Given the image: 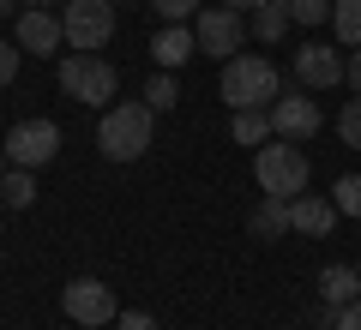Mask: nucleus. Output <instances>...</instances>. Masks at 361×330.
I'll list each match as a JSON object with an SVG mask.
<instances>
[{
    "label": "nucleus",
    "instance_id": "obj_6",
    "mask_svg": "<svg viewBox=\"0 0 361 330\" xmlns=\"http://www.w3.org/2000/svg\"><path fill=\"white\" fill-rule=\"evenodd\" d=\"M61 312L73 318V324H85V330H109L121 318V306H115V288H109L103 277H73L61 288Z\"/></svg>",
    "mask_w": 361,
    "mask_h": 330
},
{
    "label": "nucleus",
    "instance_id": "obj_21",
    "mask_svg": "<svg viewBox=\"0 0 361 330\" xmlns=\"http://www.w3.org/2000/svg\"><path fill=\"white\" fill-rule=\"evenodd\" d=\"M331 204H337V216H355L361 222V174H343L331 186Z\"/></svg>",
    "mask_w": 361,
    "mask_h": 330
},
{
    "label": "nucleus",
    "instance_id": "obj_11",
    "mask_svg": "<svg viewBox=\"0 0 361 330\" xmlns=\"http://www.w3.org/2000/svg\"><path fill=\"white\" fill-rule=\"evenodd\" d=\"M319 102H313V96H277V102H271V127H277V139H313V132H319Z\"/></svg>",
    "mask_w": 361,
    "mask_h": 330
},
{
    "label": "nucleus",
    "instance_id": "obj_7",
    "mask_svg": "<svg viewBox=\"0 0 361 330\" xmlns=\"http://www.w3.org/2000/svg\"><path fill=\"white\" fill-rule=\"evenodd\" d=\"M0 151H6V163H13V168H30V174H37L42 163L61 156V127H54V120H18V127L6 132Z\"/></svg>",
    "mask_w": 361,
    "mask_h": 330
},
{
    "label": "nucleus",
    "instance_id": "obj_28",
    "mask_svg": "<svg viewBox=\"0 0 361 330\" xmlns=\"http://www.w3.org/2000/svg\"><path fill=\"white\" fill-rule=\"evenodd\" d=\"M343 78H349V90H355V96H361V49H355V54H349V61H343Z\"/></svg>",
    "mask_w": 361,
    "mask_h": 330
},
{
    "label": "nucleus",
    "instance_id": "obj_4",
    "mask_svg": "<svg viewBox=\"0 0 361 330\" xmlns=\"http://www.w3.org/2000/svg\"><path fill=\"white\" fill-rule=\"evenodd\" d=\"M61 25H66V49L73 54H97L115 37V0H66Z\"/></svg>",
    "mask_w": 361,
    "mask_h": 330
},
{
    "label": "nucleus",
    "instance_id": "obj_20",
    "mask_svg": "<svg viewBox=\"0 0 361 330\" xmlns=\"http://www.w3.org/2000/svg\"><path fill=\"white\" fill-rule=\"evenodd\" d=\"M145 102H151L157 115H169V108L180 102V90H175V72H151V78H145Z\"/></svg>",
    "mask_w": 361,
    "mask_h": 330
},
{
    "label": "nucleus",
    "instance_id": "obj_16",
    "mask_svg": "<svg viewBox=\"0 0 361 330\" xmlns=\"http://www.w3.org/2000/svg\"><path fill=\"white\" fill-rule=\"evenodd\" d=\"M289 25H295V18H289V0H265V6L253 13V37L259 42H283Z\"/></svg>",
    "mask_w": 361,
    "mask_h": 330
},
{
    "label": "nucleus",
    "instance_id": "obj_23",
    "mask_svg": "<svg viewBox=\"0 0 361 330\" xmlns=\"http://www.w3.org/2000/svg\"><path fill=\"white\" fill-rule=\"evenodd\" d=\"M289 18L295 25H325L331 18V0H289Z\"/></svg>",
    "mask_w": 361,
    "mask_h": 330
},
{
    "label": "nucleus",
    "instance_id": "obj_29",
    "mask_svg": "<svg viewBox=\"0 0 361 330\" xmlns=\"http://www.w3.org/2000/svg\"><path fill=\"white\" fill-rule=\"evenodd\" d=\"M223 6H229V13H259L265 0H223Z\"/></svg>",
    "mask_w": 361,
    "mask_h": 330
},
{
    "label": "nucleus",
    "instance_id": "obj_24",
    "mask_svg": "<svg viewBox=\"0 0 361 330\" xmlns=\"http://www.w3.org/2000/svg\"><path fill=\"white\" fill-rule=\"evenodd\" d=\"M157 18L163 25H187V18H199V0H151Z\"/></svg>",
    "mask_w": 361,
    "mask_h": 330
},
{
    "label": "nucleus",
    "instance_id": "obj_1",
    "mask_svg": "<svg viewBox=\"0 0 361 330\" xmlns=\"http://www.w3.org/2000/svg\"><path fill=\"white\" fill-rule=\"evenodd\" d=\"M151 102H109L103 108V127H97V151L109 156V163H139L145 151H151Z\"/></svg>",
    "mask_w": 361,
    "mask_h": 330
},
{
    "label": "nucleus",
    "instance_id": "obj_8",
    "mask_svg": "<svg viewBox=\"0 0 361 330\" xmlns=\"http://www.w3.org/2000/svg\"><path fill=\"white\" fill-rule=\"evenodd\" d=\"M193 37H199V49L205 54H217V61H235L241 54V13H229V6H199V18H193Z\"/></svg>",
    "mask_w": 361,
    "mask_h": 330
},
{
    "label": "nucleus",
    "instance_id": "obj_2",
    "mask_svg": "<svg viewBox=\"0 0 361 330\" xmlns=\"http://www.w3.org/2000/svg\"><path fill=\"white\" fill-rule=\"evenodd\" d=\"M253 174H259V192H271V198H301L313 168H307V156H301L295 139H265L253 151Z\"/></svg>",
    "mask_w": 361,
    "mask_h": 330
},
{
    "label": "nucleus",
    "instance_id": "obj_18",
    "mask_svg": "<svg viewBox=\"0 0 361 330\" xmlns=\"http://www.w3.org/2000/svg\"><path fill=\"white\" fill-rule=\"evenodd\" d=\"M0 204H13V210H30V204H37L30 168H6V174H0Z\"/></svg>",
    "mask_w": 361,
    "mask_h": 330
},
{
    "label": "nucleus",
    "instance_id": "obj_15",
    "mask_svg": "<svg viewBox=\"0 0 361 330\" xmlns=\"http://www.w3.org/2000/svg\"><path fill=\"white\" fill-rule=\"evenodd\" d=\"M247 229L259 234V241H277V234H289V198H259L253 204V216H247Z\"/></svg>",
    "mask_w": 361,
    "mask_h": 330
},
{
    "label": "nucleus",
    "instance_id": "obj_12",
    "mask_svg": "<svg viewBox=\"0 0 361 330\" xmlns=\"http://www.w3.org/2000/svg\"><path fill=\"white\" fill-rule=\"evenodd\" d=\"M289 229L307 234V241H325L337 229V204L319 198V192H301V198H289Z\"/></svg>",
    "mask_w": 361,
    "mask_h": 330
},
{
    "label": "nucleus",
    "instance_id": "obj_10",
    "mask_svg": "<svg viewBox=\"0 0 361 330\" xmlns=\"http://www.w3.org/2000/svg\"><path fill=\"white\" fill-rule=\"evenodd\" d=\"M295 78H301L307 90H331V84H343V54L325 49V42H301V49H295Z\"/></svg>",
    "mask_w": 361,
    "mask_h": 330
},
{
    "label": "nucleus",
    "instance_id": "obj_33",
    "mask_svg": "<svg viewBox=\"0 0 361 330\" xmlns=\"http://www.w3.org/2000/svg\"><path fill=\"white\" fill-rule=\"evenodd\" d=\"M355 270H361V265H355Z\"/></svg>",
    "mask_w": 361,
    "mask_h": 330
},
{
    "label": "nucleus",
    "instance_id": "obj_3",
    "mask_svg": "<svg viewBox=\"0 0 361 330\" xmlns=\"http://www.w3.org/2000/svg\"><path fill=\"white\" fill-rule=\"evenodd\" d=\"M277 96H283V78H277L271 61L235 54V61L223 66V102H229V108H271Z\"/></svg>",
    "mask_w": 361,
    "mask_h": 330
},
{
    "label": "nucleus",
    "instance_id": "obj_25",
    "mask_svg": "<svg viewBox=\"0 0 361 330\" xmlns=\"http://www.w3.org/2000/svg\"><path fill=\"white\" fill-rule=\"evenodd\" d=\"M18 66H25V49H13V42H0V84H13Z\"/></svg>",
    "mask_w": 361,
    "mask_h": 330
},
{
    "label": "nucleus",
    "instance_id": "obj_31",
    "mask_svg": "<svg viewBox=\"0 0 361 330\" xmlns=\"http://www.w3.org/2000/svg\"><path fill=\"white\" fill-rule=\"evenodd\" d=\"M25 6H54V0H25Z\"/></svg>",
    "mask_w": 361,
    "mask_h": 330
},
{
    "label": "nucleus",
    "instance_id": "obj_17",
    "mask_svg": "<svg viewBox=\"0 0 361 330\" xmlns=\"http://www.w3.org/2000/svg\"><path fill=\"white\" fill-rule=\"evenodd\" d=\"M229 132H235V144H265L277 127H271V108H235V127Z\"/></svg>",
    "mask_w": 361,
    "mask_h": 330
},
{
    "label": "nucleus",
    "instance_id": "obj_5",
    "mask_svg": "<svg viewBox=\"0 0 361 330\" xmlns=\"http://www.w3.org/2000/svg\"><path fill=\"white\" fill-rule=\"evenodd\" d=\"M115 66L103 61V54H66L61 61V90L73 102H85V108H109V96H115Z\"/></svg>",
    "mask_w": 361,
    "mask_h": 330
},
{
    "label": "nucleus",
    "instance_id": "obj_13",
    "mask_svg": "<svg viewBox=\"0 0 361 330\" xmlns=\"http://www.w3.org/2000/svg\"><path fill=\"white\" fill-rule=\"evenodd\" d=\"M151 54H157V66H163V72H175V66H187L199 54V37L187 25H163L157 30V42H151Z\"/></svg>",
    "mask_w": 361,
    "mask_h": 330
},
{
    "label": "nucleus",
    "instance_id": "obj_14",
    "mask_svg": "<svg viewBox=\"0 0 361 330\" xmlns=\"http://www.w3.org/2000/svg\"><path fill=\"white\" fill-rule=\"evenodd\" d=\"M319 300L337 306V312H343L349 300H361V270L355 265H325L319 270Z\"/></svg>",
    "mask_w": 361,
    "mask_h": 330
},
{
    "label": "nucleus",
    "instance_id": "obj_30",
    "mask_svg": "<svg viewBox=\"0 0 361 330\" xmlns=\"http://www.w3.org/2000/svg\"><path fill=\"white\" fill-rule=\"evenodd\" d=\"M6 13H13V0H0V18H6Z\"/></svg>",
    "mask_w": 361,
    "mask_h": 330
},
{
    "label": "nucleus",
    "instance_id": "obj_26",
    "mask_svg": "<svg viewBox=\"0 0 361 330\" xmlns=\"http://www.w3.org/2000/svg\"><path fill=\"white\" fill-rule=\"evenodd\" d=\"M115 330H157V318H151V312H121Z\"/></svg>",
    "mask_w": 361,
    "mask_h": 330
},
{
    "label": "nucleus",
    "instance_id": "obj_22",
    "mask_svg": "<svg viewBox=\"0 0 361 330\" xmlns=\"http://www.w3.org/2000/svg\"><path fill=\"white\" fill-rule=\"evenodd\" d=\"M337 139H343L349 151H361V96L343 102V115H337Z\"/></svg>",
    "mask_w": 361,
    "mask_h": 330
},
{
    "label": "nucleus",
    "instance_id": "obj_32",
    "mask_svg": "<svg viewBox=\"0 0 361 330\" xmlns=\"http://www.w3.org/2000/svg\"><path fill=\"white\" fill-rule=\"evenodd\" d=\"M0 168H13V163H6V151H0Z\"/></svg>",
    "mask_w": 361,
    "mask_h": 330
},
{
    "label": "nucleus",
    "instance_id": "obj_27",
    "mask_svg": "<svg viewBox=\"0 0 361 330\" xmlns=\"http://www.w3.org/2000/svg\"><path fill=\"white\" fill-rule=\"evenodd\" d=\"M337 330H361V300H349L343 312H337Z\"/></svg>",
    "mask_w": 361,
    "mask_h": 330
},
{
    "label": "nucleus",
    "instance_id": "obj_9",
    "mask_svg": "<svg viewBox=\"0 0 361 330\" xmlns=\"http://www.w3.org/2000/svg\"><path fill=\"white\" fill-rule=\"evenodd\" d=\"M61 42H66V25L49 6H25L18 13V49L25 54H61Z\"/></svg>",
    "mask_w": 361,
    "mask_h": 330
},
{
    "label": "nucleus",
    "instance_id": "obj_19",
    "mask_svg": "<svg viewBox=\"0 0 361 330\" xmlns=\"http://www.w3.org/2000/svg\"><path fill=\"white\" fill-rule=\"evenodd\" d=\"M331 25L343 37V49H361V0H331Z\"/></svg>",
    "mask_w": 361,
    "mask_h": 330
}]
</instances>
